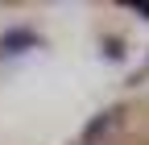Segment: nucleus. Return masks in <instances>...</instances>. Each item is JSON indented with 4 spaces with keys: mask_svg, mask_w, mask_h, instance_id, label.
Here are the masks:
<instances>
[{
    "mask_svg": "<svg viewBox=\"0 0 149 145\" xmlns=\"http://www.w3.org/2000/svg\"><path fill=\"white\" fill-rule=\"evenodd\" d=\"M133 13H141V17H149V4L141 0V4H133Z\"/></svg>",
    "mask_w": 149,
    "mask_h": 145,
    "instance_id": "nucleus-1",
    "label": "nucleus"
}]
</instances>
